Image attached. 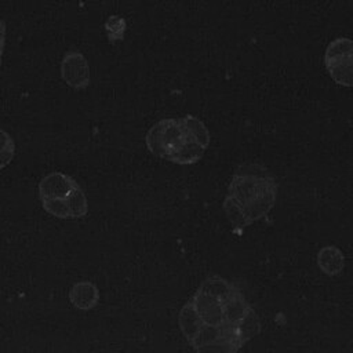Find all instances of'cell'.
Segmentation results:
<instances>
[{
  "label": "cell",
  "mask_w": 353,
  "mask_h": 353,
  "mask_svg": "<svg viewBox=\"0 0 353 353\" xmlns=\"http://www.w3.org/2000/svg\"><path fill=\"white\" fill-rule=\"evenodd\" d=\"M277 185L272 174L261 164L240 165L229 183L223 201L225 214L234 232L263 218L274 205Z\"/></svg>",
  "instance_id": "1"
},
{
  "label": "cell",
  "mask_w": 353,
  "mask_h": 353,
  "mask_svg": "<svg viewBox=\"0 0 353 353\" xmlns=\"http://www.w3.org/2000/svg\"><path fill=\"white\" fill-rule=\"evenodd\" d=\"M145 142L156 157L186 165L201 159L210 143V132L200 119L186 114L157 121L148 131Z\"/></svg>",
  "instance_id": "2"
},
{
  "label": "cell",
  "mask_w": 353,
  "mask_h": 353,
  "mask_svg": "<svg viewBox=\"0 0 353 353\" xmlns=\"http://www.w3.org/2000/svg\"><path fill=\"white\" fill-rule=\"evenodd\" d=\"M39 197L43 208L61 219L83 218L88 211V200L81 186L70 175L59 171L41 178Z\"/></svg>",
  "instance_id": "3"
},
{
  "label": "cell",
  "mask_w": 353,
  "mask_h": 353,
  "mask_svg": "<svg viewBox=\"0 0 353 353\" xmlns=\"http://www.w3.org/2000/svg\"><path fill=\"white\" fill-rule=\"evenodd\" d=\"M324 65L331 79L343 87H353V40H332L324 54Z\"/></svg>",
  "instance_id": "4"
},
{
  "label": "cell",
  "mask_w": 353,
  "mask_h": 353,
  "mask_svg": "<svg viewBox=\"0 0 353 353\" xmlns=\"http://www.w3.org/2000/svg\"><path fill=\"white\" fill-rule=\"evenodd\" d=\"M61 76L63 81L74 88L84 90L90 85V66L80 51H68L61 62Z\"/></svg>",
  "instance_id": "5"
},
{
  "label": "cell",
  "mask_w": 353,
  "mask_h": 353,
  "mask_svg": "<svg viewBox=\"0 0 353 353\" xmlns=\"http://www.w3.org/2000/svg\"><path fill=\"white\" fill-rule=\"evenodd\" d=\"M203 324L222 325L223 324V302L197 291L190 299Z\"/></svg>",
  "instance_id": "6"
},
{
  "label": "cell",
  "mask_w": 353,
  "mask_h": 353,
  "mask_svg": "<svg viewBox=\"0 0 353 353\" xmlns=\"http://www.w3.org/2000/svg\"><path fill=\"white\" fill-rule=\"evenodd\" d=\"M317 265L325 276H338L345 268V255L338 247L325 245L317 252Z\"/></svg>",
  "instance_id": "7"
},
{
  "label": "cell",
  "mask_w": 353,
  "mask_h": 353,
  "mask_svg": "<svg viewBox=\"0 0 353 353\" xmlns=\"http://www.w3.org/2000/svg\"><path fill=\"white\" fill-rule=\"evenodd\" d=\"M69 299L74 307L81 310H90L98 303L99 292L95 284L90 281H80L72 287L69 292Z\"/></svg>",
  "instance_id": "8"
},
{
  "label": "cell",
  "mask_w": 353,
  "mask_h": 353,
  "mask_svg": "<svg viewBox=\"0 0 353 353\" xmlns=\"http://www.w3.org/2000/svg\"><path fill=\"white\" fill-rule=\"evenodd\" d=\"M250 309L251 307L245 298L237 291L223 302V324L226 327L236 328V325L244 319Z\"/></svg>",
  "instance_id": "9"
},
{
  "label": "cell",
  "mask_w": 353,
  "mask_h": 353,
  "mask_svg": "<svg viewBox=\"0 0 353 353\" xmlns=\"http://www.w3.org/2000/svg\"><path fill=\"white\" fill-rule=\"evenodd\" d=\"M178 324H179V328H181L183 336L188 339L189 343H192L203 325V321H201L200 316L197 314L192 301L186 302L182 306V309L179 310Z\"/></svg>",
  "instance_id": "10"
},
{
  "label": "cell",
  "mask_w": 353,
  "mask_h": 353,
  "mask_svg": "<svg viewBox=\"0 0 353 353\" xmlns=\"http://www.w3.org/2000/svg\"><path fill=\"white\" fill-rule=\"evenodd\" d=\"M200 292L207 294L210 296H214L222 302H225L226 299H229L232 295H234L237 292V288L233 287L229 281H226L223 277L221 276H208L200 285L199 288Z\"/></svg>",
  "instance_id": "11"
},
{
  "label": "cell",
  "mask_w": 353,
  "mask_h": 353,
  "mask_svg": "<svg viewBox=\"0 0 353 353\" xmlns=\"http://www.w3.org/2000/svg\"><path fill=\"white\" fill-rule=\"evenodd\" d=\"M234 331H236L237 341L241 346L250 339H252L261 331V321L254 309H250V312L244 316V319L236 325Z\"/></svg>",
  "instance_id": "12"
},
{
  "label": "cell",
  "mask_w": 353,
  "mask_h": 353,
  "mask_svg": "<svg viewBox=\"0 0 353 353\" xmlns=\"http://www.w3.org/2000/svg\"><path fill=\"white\" fill-rule=\"evenodd\" d=\"M232 334H234V328L226 327L225 324H222V325H207V324H203L200 331H199V334H197V336L194 338V341L190 345L196 349L199 346L215 342V341H218L221 338H225L228 335H232Z\"/></svg>",
  "instance_id": "13"
},
{
  "label": "cell",
  "mask_w": 353,
  "mask_h": 353,
  "mask_svg": "<svg viewBox=\"0 0 353 353\" xmlns=\"http://www.w3.org/2000/svg\"><path fill=\"white\" fill-rule=\"evenodd\" d=\"M241 345L237 341L236 331L232 335L221 338L215 342L196 347V353H236Z\"/></svg>",
  "instance_id": "14"
},
{
  "label": "cell",
  "mask_w": 353,
  "mask_h": 353,
  "mask_svg": "<svg viewBox=\"0 0 353 353\" xmlns=\"http://www.w3.org/2000/svg\"><path fill=\"white\" fill-rule=\"evenodd\" d=\"M15 154V143L11 135L0 128V170L6 168Z\"/></svg>",
  "instance_id": "15"
},
{
  "label": "cell",
  "mask_w": 353,
  "mask_h": 353,
  "mask_svg": "<svg viewBox=\"0 0 353 353\" xmlns=\"http://www.w3.org/2000/svg\"><path fill=\"white\" fill-rule=\"evenodd\" d=\"M4 46H6V23L0 18V68H1V58L4 52Z\"/></svg>",
  "instance_id": "16"
}]
</instances>
